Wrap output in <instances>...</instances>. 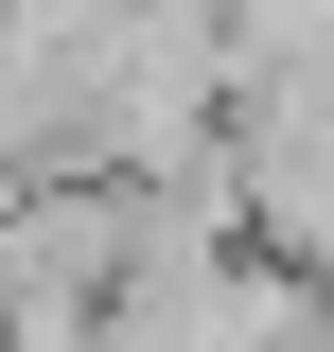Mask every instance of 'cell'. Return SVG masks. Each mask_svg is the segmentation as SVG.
Here are the masks:
<instances>
[{"instance_id": "obj_1", "label": "cell", "mask_w": 334, "mask_h": 352, "mask_svg": "<svg viewBox=\"0 0 334 352\" xmlns=\"http://www.w3.org/2000/svg\"><path fill=\"white\" fill-rule=\"evenodd\" d=\"M141 0H0V176H88Z\"/></svg>"}]
</instances>
